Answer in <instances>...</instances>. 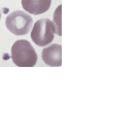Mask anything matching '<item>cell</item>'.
Masks as SVG:
<instances>
[{
	"mask_svg": "<svg viewBox=\"0 0 115 129\" xmlns=\"http://www.w3.org/2000/svg\"><path fill=\"white\" fill-rule=\"evenodd\" d=\"M13 62L20 67H32L37 63L38 56L31 44L26 40H20L15 42L11 48Z\"/></svg>",
	"mask_w": 115,
	"mask_h": 129,
	"instance_id": "6da1fadb",
	"label": "cell"
},
{
	"mask_svg": "<svg viewBox=\"0 0 115 129\" xmlns=\"http://www.w3.org/2000/svg\"><path fill=\"white\" fill-rule=\"evenodd\" d=\"M33 23V19L30 15L22 11L18 10L8 15L5 24L11 33L17 36H22L29 33Z\"/></svg>",
	"mask_w": 115,
	"mask_h": 129,
	"instance_id": "7a4b0ae2",
	"label": "cell"
},
{
	"mask_svg": "<svg viewBox=\"0 0 115 129\" xmlns=\"http://www.w3.org/2000/svg\"><path fill=\"white\" fill-rule=\"evenodd\" d=\"M55 28L53 22L48 18H43L34 24L31 33V39L39 47L47 46L53 41Z\"/></svg>",
	"mask_w": 115,
	"mask_h": 129,
	"instance_id": "3957f363",
	"label": "cell"
},
{
	"mask_svg": "<svg viewBox=\"0 0 115 129\" xmlns=\"http://www.w3.org/2000/svg\"><path fill=\"white\" fill-rule=\"evenodd\" d=\"M42 58L44 62L52 67L62 66V46L53 44L44 48L42 53Z\"/></svg>",
	"mask_w": 115,
	"mask_h": 129,
	"instance_id": "277c9868",
	"label": "cell"
},
{
	"mask_svg": "<svg viewBox=\"0 0 115 129\" xmlns=\"http://www.w3.org/2000/svg\"><path fill=\"white\" fill-rule=\"evenodd\" d=\"M51 0H22L24 10L34 15L42 14L47 11L50 6Z\"/></svg>",
	"mask_w": 115,
	"mask_h": 129,
	"instance_id": "5b68a950",
	"label": "cell"
},
{
	"mask_svg": "<svg viewBox=\"0 0 115 129\" xmlns=\"http://www.w3.org/2000/svg\"><path fill=\"white\" fill-rule=\"evenodd\" d=\"M2 16V14L1 13V11H0V20H1V17Z\"/></svg>",
	"mask_w": 115,
	"mask_h": 129,
	"instance_id": "8992f818",
	"label": "cell"
}]
</instances>
